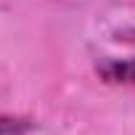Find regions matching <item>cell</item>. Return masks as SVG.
Here are the masks:
<instances>
[{
    "label": "cell",
    "mask_w": 135,
    "mask_h": 135,
    "mask_svg": "<svg viewBox=\"0 0 135 135\" xmlns=\"http://www.w3.org/2000/svg\"><path fill=\"white\" fill-rule=\"evenodd\" d=\"M35 130V122L27 117L0 114V135H29Z\"/></svg>",
    "instance_id": "2"
},
{
    "label": "cell",
    "mask_w": 135,
    "mask_h": 135,
    "mask_svg": "<svg viewBox=\"0 0 135 135\" xmlns=\"http://www.w3.org/2000/svg\"><path fill=\"white\" fill-rule=\"evenodd\" d=\"M98 74H101V80H106L111 85L135 88V58L103 61V64H98Z\"/></svg>",
    "instance_id": "1"
}]
</instances>
